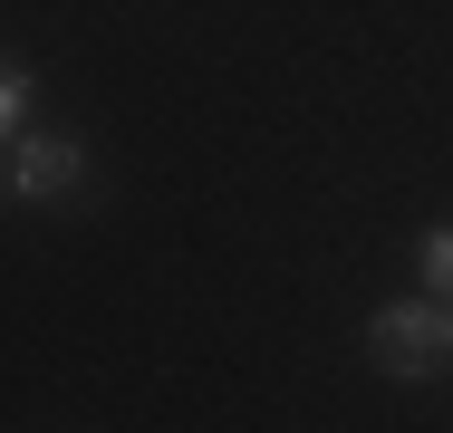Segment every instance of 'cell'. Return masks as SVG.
<instances>
[{"instance_id": "obj_1", "label": "cell", "mask_w": 453, "mask_h": 433, "mask_svg": "<svg viewBox=\"0 0 453 433\" xmlns=\"http://www.w3.org/2000/svg\"><path fill=\"white\" fill-rule=\"evenodd\" d=\"M366 356L395 376V385H425L434 366L453 356V328H444V299H386L366 318Z\"/></svg>"}, {"instance_id": "obj_2", "label": "cell", "mask_w": 453, "mask_h": 433, "mask_svg": "<svg viewBox=\"0 0 453 433\" xmlns=\"http://www.w3.org/2000/svg\"><path fill=\"white\" fill-rule=\"evenodd\" d=\"M78 173H88L78 135H10V193L19 202H58V193H78Z\"/></svg>"}, {"instance_id": "obj_3", "label": "cell", "mask_w": 453, "mask_h": 433, "mask_svg": "<svg viewBox=\"0 0 453 433\" xmlns=\"http://www.w3.org/2000/svg\"><path fill=\"white\" fill-rule=\"evenodd\" d=\"M19 116H29V68H19L10 49H0V145L19 135Z\"/></svg>"}, {"instance_id": "obj_4", "label": "cell", "mask_w": 453, "mask_h": 433, "mask_svg": "<svg viewBox=\"0 0 453 433\" xmlns=\"http://www.w3.org/2000/svg\"><path fill=\"white\" fill-rule=\"evenodd\" d=\"M415 260H425V289H434V299H453V222H434Z\"/></svg>"}, {"instance_id": "obj_5", "label": "cell", "mask_w": 453, "mask_h": 433, "mask_svg": "<svg viewBox=\"0 0 453 433\" xmlns=\"http://www.w3.org/2000/svg\"><path fill=\"white\" fill-rule=\"evenodd\" d=\"M0 193H10V145H0Z\"/></svg>"}, {"instance_id": "obj_6", "label": "cell", "mask_w": 453, "mask_h": 433, "mask_svg": "<svg viewBox=\"0 0 453 433\" xmlns=\"http://www.w3.org/2000/svg\"><path fill=\"white\" fill-rule=\"evenodd\" d=\"M444 328H453V299H444Z\"/></svg>"}]
</instances>
